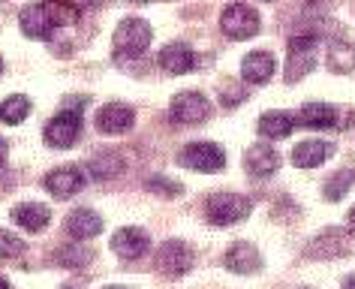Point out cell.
I'll list each match as a JSON object with an SVG mask.
<instances>
[{
  "label": "cell",
  "mask_w": 355,
  "mask_h": 289,
  "mask_svg": "<svg viewBox=\"0 0 355 289\" xmlns=\"http://www.w3.org/2000/svg\"><path fill=\"white\" fill-rule=\"evenodd\" d=\"M343 289H355V274H349L343 280Z\"/></svg>",
  "instance_id": "4dcf8cb0"
},
{
  "label": "cell",
  "mask_w": 355,
  "mask_h": 289,
  "mask_svg": "<svg viewBox=\"0 0 355 289\" xmlns=\"http://www.w3.org/2000/svg\"><path fill=\"white\" fill-rule=\"evenodd\" d=\"M139 3H145V0H139Z\"/></svg>",
  "instance_id": "f35d334b"
},
{
  "label": "cell",
  "mask_w": 355,
  "mask_h": 289,
  "mask_svg": "<svg viewBox=\"0 0 355 289\" xmlns=\"http://www.w3.org/2000/svg\"><path fill=\"white\" fill-rule=\"evenodd\" d=\"M250 211H253V202L247 196H241V193L220 190V193H211L205 202V214L214 226H235V223L247 220Z\"/></svg>",
  "instance_id": "3957f363"
},
{
  "label": "cell",
  "mask_w": 355,
  "mask_h": 289,
  "mask_svg": "<svg viewBox=\"0 0 355 289\" xmlns=\"http://www.w3.org/2000/svg\"><path fill=\"white\" fill-rule=\"evenodd\" d=\"M150 37H154V30H150V24L145 19H123L118 24V30H114V37H112L114 55L118 58L145 55V49L150 46Z\"/></svg>",
  "instance_id": "277c9868"
},
{
  "label": "cell",
  "mask_w": 355,
  "mask_h": 289,
  "mask_svg": "<svg viewBox=\"0 0 355 289\" xmlns=\"http://www.w3.org/2000/svg\"><path fill=\"white\" fill-rule=\"evenodd\" d=\"M148 187L150 190H159L163 193V196H178V193H181V184H175V181H166V178H148Z\"/></svg>",
  "instance_id": "f1b7e54d"
},
{
  "label": "cell",
  "mask_w": 355,
  "mask_h": 289,
  "mask_svg": "<svg viewBox=\"0 0 355 289\" xmlns=\"http://www.w3.org/2000/svg\"><path fill=\"white\" fill-rule=\"evenodd\" d=\"M319 58V40L316 37H292L289 40V60H286V82H298L304 78L310 69L316 67Z\"/></svg>",
  "instance_id": "52a82bcc"
},
{
  "label": "cell",
  "mask_w": 355,
  "mask_h": 289,
  "mask_svg": "<svg viewBox=\"0 0 355 289\" xmlns=\"http://www.w3.org/2000/svg\"><path fill=\"white\" fill-rule=\"evenodd\" d=\"M349 181H352V175H346V172H337L331 181L322 187V193H325V199L328 202H337V199H343V193H346V187H349Z\"/></svg>",
  "instance_id": "83f0119b"
},
{
  "label": "cell",
  "mask_w": 355,
  "mask_h": 289,
  "mask_svg": "<svg viewBox=\"0 0 355 289\" xmlns=\"http://www.w3.org/2000/svg\"><path fill=\"white\" fill-rule=\"evenodd\" d=\"M6 154H10V142H6V139H0V166L6 163Z\"/></svg>",
  "instance_id": "f546056e"
},
{
  "label": "cell",
  "mask_w": 355,
  "mask_h": 289,
  "mask_svg": "<svg viewBox=\"0 0 355 289\" xmlns=\"http://www.w3.org/2000/svg\"><path fill=\"white\" fill-rule=\"evenodd\" d=\"M64 289H76V286H64Z\"/></svg>",
  "instance_id": "8d00e7d4"
},
{
  "label": "cell",
  "mask_w": 355,
  "mask_h": 289,
  "mask_svg": "<svg viewBox=\"0 0 355 289\" xmlns=\"http://www.w3.org/2000/svg\"><path fill=\"white\" fill-rule=\"evenodd\" d=\"M298 124V118L295 115H289V112H265V115L259 118V133L265 139H286L292 130H295Z\"/></svg>",
  "instance_id": "44dd1931"
},
{
  "label": "cell",
  "mask_w": 355,
  "mask_h": 289,
  "mask_svg": "<svg viewBox=\"0 0 355 289\" xmlns=\"http://www.w3.org/2000/svg\"><path fill=\"white\" fill-rule=\"evenodd\" d=\"M244 169L250 178H268L280 169V154L271 145H253L244 154Z\"/></svg>",
  "instance_id": "4fadbf2b"
},
{
  "label": "cell",
  "mask_w": 355,
  "mask_h": 289,
  "mask_svg": "<svg viewBox=\"0 0 355 289\" xmlns=\"http://www.w3.org/2000/svg\"><path fill=\"white\" fill-rule=\"evenodd\" d=\"M132 121H136V112L127 103H109V106H103L96 112V130L105 136H121L127 133L132 127Z\"/></svg>",
  "instance_id": "30bf717a"
},
{
  "label": "cell",
  "mask_w": 355,
  "mask_h": 289,
  "mask_svg": "<svg viewBox=\"0 0 355 289\" xmlns=\"http://www.w3.org/2000/svg\"><path fill=\"white\" fill-rule=\"evenodd\" d=\"M78 19V10L73 3H58V0H46V3H28L19 15V24L24 37L31 40H49L60 24H73Z\"/></svg>",
  "instance_id": "6da1fadb"
},
{
  "label": "cell",
  "mask_w": 355,
  "mask_h": 289,
  "mask_svg": "<svg viewBox=\"0 0 355 289\" xmlns=\"http://www.w3.org/2000/svg\"><path fill=\"white\" fill-rule=\"evenodd\" d=\"M331 154H334V145L307 139V142H298L292 148V163H295L298 169H316V166H322Z\"/></svg>",
  "instance_id": "e0dca14e"
},
{
  "label": "cell",
  "mask_w": 355,
  "mask_h": 289,
  "mask_svg": "<svg viewBox=\"0 0 355 289\" xmlns=\"http://www.w3.org/2000/svg\"><path fill=\"white\" fill-rule=\"evenodd\" d=\"M58 3H73V0H58Z\"/></svg>",
  "instance_id": "e575fe53"
},
{
  "label": "cell",
  "mask_w": 355,
  "mask_h": 289,
  "mask_svg": "<svg viewBox=\"0 0 355 289\" xmlns=\"http://www.w3.org/2000/svg\"><path fill=\"white\" fill-rule=\"evenodd\" d=\"M31 112V100L24 94H12L0 103V124H10V127H19Z\"/></svg>",
  "instance_id": "603a6c76"
},
{
  "label": "cell",
  "mask_w": 355,
  "mask_h": 289,
  "mask_svg": "<svg viewBox=\"0 0 355 289\" xmlns=\"http://www.w3.org/2000/svg\"><path fill=\"white\" fill-rule=\"evenodd\" d=\"M148 247H150L148 232L139 229V226H123V229L112 235V250L118 253L121 259H139L148 253Z\"/></svg>",
  "instance_id": "8fae6325"
},
{
  "label": "cell",
  "mask_w": 355,
  "mask_h": 289,
  "mask_svg": "<svg viewBox=\"0 0 355 289\" xmlns=\"http://www.w3.org/2000/svg\"><path fill=\"white\" fill-rule=\"evenodd\" d=\"M295 118H298L301 127H310V130H331V127H337V109L328 106V103H307Z\"/></svg>",
  "instance_id": "d6986e66"
},
{
  "label": "cell",
  "mask_w": 355,
  "mask_h": 289,
  "mask_svg": "<svg viewBox=\"0 0 355 289\" xmlns=\"http://www.w3.org/2000/svg\"><path fill=\"white\" fill-rule=\"evenodd\" d=\"M274 73H277V60H274L271 51H250L241 60V76L250 85H265Z\"/></svg>",
  "instance_id": "9a60e30c"
},
{
  "label": "cell",
  "mask_w": 355,
  "mask_h": 289,
  "mask_svg": "<svg viewBox=\"0 0 355 289\" xmlns=\"http://www.w3.org/2000/svg\"><path fill=\"white\" fill-rule=\"evenodd\" d=\"M85 103H67V109L64 112H58L55 118L46 124V130H42V139H46V145L49 148H73L76 145V139L78 133H82V109H85Z\"/></svg>",
  "instance_id": "7a4b0ae2"
},
{
  "label": "cell",
  "mask_w": 355,
  "mask_h": 289,
  "mask_svg": "<svg viewBox=\"0 0 355 289\" xmlns=\"http://www.w3.org/2000/svg\"><path fill=\"white\" fill-rule=\"evenodd\" d=\"M349 223L355 226V205H352V211H349Z\"/></svg>",
  "instance_id": "1f68e13d"
},
{
  "label": "cell",
  "mask_w": 355,
  "mask_h": 289,
  "mask_svg": "<svg viewBox=\"0 0 355 289\" xmlns=\"http://www.w3.org/2000/svg\"><path fill=\"white\" fill-rule=\"evenodd\" d=\"M265 3H274V0H265Z\"/></svg>",
  "instance_id": "74e56055"
},
{
  "label": "cell",
  "mask_w": 355,
  "mask_h": 289,
  "mask_svg": "<svg viewBox=\"0 0 355 289\" xmlns=\"http://www.w3.org/2000/svg\"><path fill=\"white\" fill-rule=\"evenodd\" d=\"M103 289H123V286H118V283H112V286H103Z\"/></svg>",
  "instance_id": "836d02e7"
},
{
  "label": "cell",
  "mask_w": 355,
  "mask_h": 289,
  "mask_svg": "<svg viewBox=\"0 0 355 289\" xmlns=\"http://www.w3.org/2000/svg\"><path fill=\"white\" fill-rule=\"evenodd\" d=\"M343 253H346V235L340 229H328L307 247V256L313 259H334V256H343Z\"/></svg>",
  "instance_id": "7402d4cb"
},
{
  "label": "cell",
  "mask_w": 355,
  "mask_h": 289,
  "mask_svg": "<svg viewBox=\"0 0 355 289\" xmlns=\"http://www.w3.org/2000/svg\"><path fill=\"white\" fill-rule=\"evenodd\" d=\"M0 289H10V283H6V280H0Z\"/></svg>",
  "instance_id": "d6a6232c"
},
{
  "label": "cell",
  "mask_w": 355,
  "mask_h": 289,
  "mask_svg": "<svg viewBox=\"0 0 355 289\" xmlns=\"http://www.w3.org/2000/svg\"><path fill=\"white\" fill-rule=\"evenodd\" d=\"M168 115H172V121H178V124H202V121L211 115V103H208V96H202L196 91H184L172 100Z\"/></svg>",
  "instance_id": "9c48e42d"
},
{
  "label": "cell",
  "mask_w": 355,
  "mask_h": 289,
  "mask_svg": "<svg viewBox=\"0 0 355 289\" xmlns=\"http://www.w3.org/2000/svg\"><path fill=\"white\" fill-rule=\"evenodd\" d=\"M67 232L78 241L96 238V235L103 232V217L96 211H91V208H76V211L67 217Z\"/></svg>",
  "instance_id": "ac0fdd59"
},
{
  "label": "cell",
  "mask_w": 355,
  "mask_h": 289,
  "mask_svg": "<svg viewBox=\"0 0 355 289\" xmlns=\"http://www.w3.org/2000/svg\"><path fill=\"white\" fill-rule=\"evenodd\" d=\"M12 220L19 223L21 229H28V232H42L49 226V220H51V211L46 205H40V202H24V205L12 208Z\"/></svg>",
  "instance_id": "ffe728a7"
},
{
  "label": "cell",
  "mask_w": 355,
  "mask_h": 289,
  "mask_svg": "<svg viewBox=\"0 0 355 289\" xmlns=\"http://www.w3.org/2000/svg\"><path fill=\"white\" fill-rule=\"evenodd\" d=\"M121 169H123V160H121L118 154H100L91 163V175H94V178H100V181L103 178H114Z\"/></svg>",
  "instance_id": "d4e9b609"
},
{
  "label": "cell",
  "mask_w": 355,
  "mask_h": 289,
  "mask_svg": "<svg viewBox=\"0 0 355 289\" xmlns=\"http://www.w3.org/2000/svg\"><path fill=\"white\" fill-rule=\"evenodd\" d=\"M55 259H58V265H64V268H82L94 259V253L82 247V244H64V247H58Z\"/></svg>",
  "instance_id": "cb8c5ba5"
},
{
  "label": "cell",
  "mask_w": 355,
  "mask_h": 289,
  "mask_svg": "<svg viewBox=\"0 0 355 289\" xmlns=\"http://www.w3.org/2000/svg\"><path fill=\"white\" fill-rule=\"evenodd\" d=\"M42 184H46V190H49L55 199H69V196H76V193L82 190L85 175H82V169H78V166H60V169L49 172Z\"/></svg>",
  "instance_id": "7c38bea8"
},
{
  "label": "cell",
  "mask_w": 355,
  "mask_h": 289,
  "mask_svg": "<svg viewBox=\"0 0 355 289\" xmlns=\"http://www.w3.org/2000/svg\"><path fill=\"white\" fill-rule=\"evenodd\" d=\"M196 262V253L187 241H166L163 247L157 250V268L168 277H178V274H187Z\"/></svg>",
  "instance_id": "ba28073f"
},
{
  "label": "cell",
  "mask_w": 355,
  "mask_h": 289,
  "mask_svg": "<svg viewBox=\"0 0 355 289\" xmlns=\"http://www.w3.org/2000/svg\"><path fill=\"white\" fill-rule=\"evenodd\" d=\"M223 265L229 271H235V274H253V271L262 268V256L250 241H238L235 247L223 256Z\"/></svg>",
  "instance_id": "2e32d148"
},
{
  "label": "cell",
  "mask_w": 355,
  "mask_h": 289,
  "mask_svg": "<svg viewBox=\"0 0 355 289\" xmlns=\"http://www.w3.org/2000/svg\"><path fill=\"white\" fill-rule=\"evenodd\" d=\"M181 166L184 169H193V172H205V175H214L226 166V151L214 142H193L181 151Z\"/></svg>",
  "instance_id": "8992f818"
},
{
  "label": "cell",
  "mask_w": 355,
  "mask_h": 289,
  "mask_svg": "<svg viewBox=\"0 0 355 289\" xmlns=\"http://www.w3.org/2000/svg\"><path fill=\"white\" fill-rule=\"evenodd\" d=\"M24 244L19 235H12V232H6V229H0V256L3 259H15V256H21L24 253Z\"/></svg>",
  "instance_id": "4316f807"
},
{
  "label": "cell",
  "mask_w": 355,
  "mask_h": 289,
  "mask_svg": "<svg viewBox=\"0 0 355 289\" xmlns=\"http://www.w3.org/2000/svg\"><path fill=\"white\" fill-rule=\"evenodd\" d=\"M196 67V55H193L190 46L184 42H168V46L159 51V69L168 76H184Z\"/></svg>",
  "instance_id": "5bb4252c"
},
{
  "label": "cell",
  "mask_w": 355,
  "mask_h": 289,
  "mask_svg": "<svg viewBox=\"0 0 355 289\" xmlns=\"http://www.w3.org/2000/svg\"><path fill=\"white\" fill-rule=\"evenodd\" d=\"M0 73H3V58H0Z\"/></svg>",
  "instance_id": "d590c367"
},
{
  "label": "cell",
  "mask_w": 355,
  "mask_h": 289,
  "mask_svg": "<svg viewBox=\"0 0 355 289\" xmlns=\"http://www.w3.org/2000/svg\"><path fill=\"white\" fill-rule=\"evenodd\" d=\"M328 67H331L334 73H349L355 67V49L352 46H334L328 51Z\"/></svg>",
  "instance_id": "484cf974"
},
{
  "label": "cell",
  "mask_w": 355,
  "mask_h": 289,
  "mask_svg": "<svg viewBox=\"0 0 355 289\" xmlns=\"http://www.w3.org/2000/svg\"><path fill=\"white\" fill-rule=\"evenodd\" d=\"M220 30L229 40H250L259 33V12L250 3H232L220 15Z\"/></svg>",
  "instance_id": "5b68a950"
}]
</instances>
